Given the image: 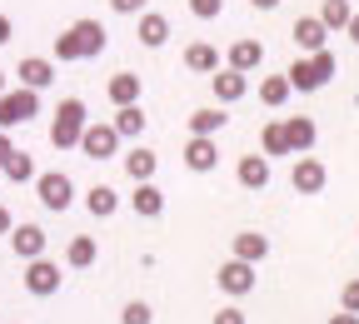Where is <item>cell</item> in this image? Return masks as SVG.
Here are the masks:
<instances>
[{
    "label": "cell",
    "instance_id": "obj_13",
    "mask_svg": "<svg viewBox=\"0 0 359 324\" xmlns=\"http://www.w3.org/2000/svg\"><path fill=\"white\" fill-rule=\"evenodd\" d=\"M290 35H294V45H299V55H314V50H325L330 25H325L320 15H299V20L290 25Z\"/></svg>",
    "mask_w": 359,
    "mask_h": 324
},
{
    "label": "cell",
    "instance_id": "obj_16",
    "mask_svg": "<svg viewBox=\"0 0 359 324\" xmlns=\"http://www.w3.org/2000/svg\"><path fill=\"white\" fill-rule=\"evenodd\" d=\"M285 75H290V85L299 90V95H314V90H325V85H330V80L320 75V65H314V55H294Z\"/></svg>",
    "mask_w": 359,
    "mask_h": 324
},
{
    "label": "cell",
    "instance_id": "obj_14",
    "mask_svg": "<svg viewBox=\"0 0 359 324\" xmlns=\"http://www.w3.org/2000/svg\"><path fill=\"white\" fill-rule=\"evenodd\" d=\"M130 210L140 215V220H160V215H165V190H160L155 180H140V184L130 190Z\"/></svg>",
    "mask_w": 359,
    "mask_h": 324
},
{
    "label": "cell",
    "instance_id": "obj_17",
    "mask_svg": "<svg viewBox=\"0 0 359 324\" xmlns=\"http://www.w3.org/2000/svg\"><path fill=\"white\" fill-rule=\"evenodd\" d=\"M224 65H230V70H245V75H255V70L264 65V45H259V40H250V35H245V40H235L230 50H224Z\"/></svg>",
    "mask_w": 359,
    "mask_h": 324
},
{
    "label": "cell",
    "instance_id": "obj_23",
    "mask_svg": "<svg viewBox=\"0 0 359 324\" xmlns=\"http://www.w3.org/2000/svg\"><path fill=\"white\" fill-rule=\"evenodd\" d=\"M110 125L120 130V140H140L145 125H150V115H145L140 105H115V120H110Z\"/></svg>",
    "mask_w": 359,
    "mask_h": 324
},
{
    "label": "cell",
    "instance_id": "obj_11",
    "mask_svg": "<svg viewBox=\"0 0 359 324\" xmlns=\"http://www.w3.org/2000/svg\"><path fill=\"white\" fill-rule=\"evenodd\" d=\"M210 90H215V105H240L250 95V75L245 70H230V65H219L210 75Z\"/></svg>",
    "mask_w": 359,
    "mask_h": 324
},
{
    "label": "cell",
    "instance_id": "obj_6",
    "mask_svg": "<svg viewBox=\"0 0 359 324\" xmlns=\"http://www.w3.org/2000/svg\"><path fill=\"white\" fill-rule=\"evenodd\" d=\"M20 285L35 295V299H50V295H60V285H65V274H60V264L55 259H25V274H20Z\"/></svg>",
    "mask_w": 359,
    "mask_h": 324
},
{
    "label": "cell",
    "instance_id": "obj_26",
    "mask_svg": "<svg viewBox=\"0 0 359 324\" xmlns=\"http://www.w3.org/2000/svg\"><path fill=\"white\" fill-rule=\"evenodd\" d=\"M224 125H230L224 105H200V110H190V135H219Z\"/></svg>",
    "mask_w": 359,
    "mask_h": 324
},
{
    "label": "cell",
    "instance_id": "obj_39",
    "mask_svg": "<svg viewBox=\"0 0 359 324\" xmlns=\"http://www.w3.org/2000/svg\"><path fill=\"white\" fill-rule=\"evenodd\" d=\"M11 229H15V215H11L6 205H0V235H11Z\"/></svg>",
    "mask_w": 359,
    "mask_h": 324
},
{
    "label": "cell",
    "instance_id": "obj_9",
    "mask_svg": "<svg viewBox=\"0 0 359 324\" xmlns=\"http://www.w3.org/2000/svg\"><path fill=\"white\" fill-rule=\"evenodd\" d=\"M325 184H330L325 160H314V155H294V170H290V190H294V195H320Z\"/></svg>",
    "mask_w": 359,
    "mask_h": 324
},
{
    "label": "cell",
    "instance_id": "obj_2",
    "mask_svg": "<svg viewBox=\"0 0 359 324\" xmlns=\"http://www.w3.org/2000/svg\"><path fill=\"white\" fill-rule=\"evenodd\" d=\"M85 100H60V110H55V120H50V145L55 150H80V130H85Z\"/></svg>",
    "mask_w": 359,
    "mask_h": 324
},
{
    "label": "cell",
    "instance_id": "obj_15",
    "mask_svg": "<svg viewBox=\"0 0 359 324\" xmlns=\"http://www.w3.org/2000/svg\"><path fill=\"white\" fill-rule=\"evenodd\" d=\"M280 125H285L290 155H309V150H314V140H320V130H314V120H309V115H285Z\"/></svg>",
    "mask_w": 359,
    "mask_h": 324
},
{
    "label": "cell",
    "instance_id": "obj_35",
    "mask_svg": "<svg viewBox=\"0 0 359 324\" xmlns=\"http://www.w3.org/2000/svg\"><path fill=\"white\" fill-rule=\"evenodd\" d=\"M210 324H250V314H245L240 304H224V309H219V314H215Z\"/></svg>",
    "mask_w": 359,
    "mask_h": 324
},
{
    "label": "cell",
    "instance_id": "obj_20",
    "mask_svg": "<svg viewBox=\"0 0 359 324\" xmlns=\"http://www.w3.org/2000/svg\"><path fill=\"white\" fill-rule=\"evenodd\" d=\"M140 90H145L140 75H135V70H120V75H110L105 95H110V105H140Z\"/></svg>",
    "mask_w": 359,
    "mask_h": 324
},
{
    "label": "cell",
    "instance_id": "obj_5",
    "mask_svg": "<svg viewBox=\"0 0 359 324\" xmlns=\"http://www.w3.org/2000/svg\"><path fill=\"white\" fill-rule=\"evenodd\" d=\"M35 115H40V90L20 85V90H6V95H0V130H15V125H25Z\"/></svg>",
    "mask_w": 359,
    "mask_h": 324
},
{
    "label": "cell",
    "instance_id": "obj_12",
    "mask_svg": "<svg viewBox=\"0 0 359 324\" xmlns=\"http://www.w3.org/2000/svg\"><path fill=\"white\" fill-rule=\"evenodd\" d=\"M6 240H11V250H15V259H20V264H25V259H40V255H45V245H50V235H45L40 224H15Z\"/></svg>",
    "mask_w": 359,
    "mask_h": 324
},
{
    "label": "cell",
    "instance_id": "obj_1",
    "mask_svg": "<svg viewBox=\"0 0 359 324\" xmlns=\"http://www.w3.org/2000/svg\"><path fill=\"white\" fill-rule=\"evenodd\" d=\"M105 45H110V30H105L100 20H90V15H85V20H75L70 30H60V35H55L50 50H55V60H65V65H70V60H95Z\"/></svg>",
    "mask_w": 359,
    "mask_h": 324
},
{
    "label": "cell",
    "instance_id": "obj_34",
    "mask_svg": "<svg viewBox=\"0 0 359 324\" xmlns=\"http://www.w3.org/2000/svg\"><path fill=\"white\" fill-rule=\"evenodd\" d=\"M339 309L359 314V280H344V290H339Z\"/></svg>",
    "mask_w": 359,
    "mask_h": 324
},
{
    "label": "cell",
    "instance_id": "obj_30",
    "mask_svg": "<svg viewBox=\"0 0 359 324\" xmlns=\"http://www.w3.org/2000/svg\"><path fill=\"white\" fill-rule=\"evenodd\" d=\"M349 15H354V0H325V6H320V20L330 25V35L349 30Z\"/></svg>",
    "mask_w": 359,
    "mask_h": 324
},
{
    "label": "cell",
    "instance_id": "obj_27",
    "mask_svg": "<svg viewBox=\"0 0 359 324\" xmlns=\"http://www.w3.org/2000/svg\"><path fill=\"white\" fill-rule=\"evenodd\" d=\"M185 70H195V75H215V70H219V50H215V45H205V40H195L190 50H185Z\"/></svg>",
    "mask_w": 359,
    "mask_h": 324
},
{
    "label": "cell",
    "instance_id": "obj_37",
    "mask_svg": "<svg viewBox=\"0 0 359 324\" xmlns=\"http://www.w3.org/2000/svg\"><path fill=\"white\" fill-rule=\"evenodd\" d=\"M11 150H15V140H11V130H0V165L11 160Z\"/></svg>",
    "mask_w": 359,
    "mask_h": 324
},
{
    "label": "cell",
    "instance_id": "obj_24",
    "mask_svg": "<svg viewBox=\"0 0 359 324\" xmlns=\"http://www.w3.org/2000/svg\"><path fill=\"white\" fill-rule=\"evenodd\" d=\"M85 210L95 220H110L120 210V190H110V184H90V190H85Z\"/></svg>",
    "mask_w": 359,
    "mask_h": 324
},
{
    "label": "cell",
    "instance_id": "obj_36",
    "mask_svg": "<svg viewBox=\"0 0 359 324\" xmlns=\"http://www.w3.org/2000/svg\"><path fill=\"white\" fill-rule=\"evenodd\" d=\"M145 6H150V0H110V11H115V15H140Z\"/></svg>",
    "mask_w": 359,
    "mask_h": 324
},
{
    "label": "cell",
    "instance_id": "obj_21",
    "mask_svg": "<svg viewBox=\"0 0 359 324\" xmlns=\"http://www.w3.org/2000/svg\"><path fill=\"white\" fill-rule=\"evenodd\" d=\"M120 160H125V175H130L135 184H140V180H155V170H160V155H155V150H145L140 140H135V150H125Z\"/></svg>",
    "mask_w": 359,
    "mask_h": 324
},
{
    "label": "cell",
    "instance_id": "obj_4",
    "mask_svg": "<svg viewBox=\"0 0 359 324\" xmlns=\"http://www.w3.org/2000/svg\"><path fill=\"white\" fill-rule=\"evenodd\" d=\"M80 155L85 160H115L120 155V130L110 120H85L80 130Z\"/></svg>",
    "mask_w": 359,
    "mask_h": 324
},
{
    "label": "cell",
    "instance_id": "obj_29",
    "mask_svg": "<svg viewBox=\"0 0 359 324\" xmlns=\"http://www.w3.org/2000/svg\"><path fill=\"white\" fill-rule=\"evenodd\" d=\"M0 175H6V180H15V184H35V160L25 155V150H11V160L6 165H0Z\"/></svg>",
    "mask_w": 359,
    "mask_h": 324
},
{
    "label": "cell",
    "instance_id": "obj_42",
    "mask_svg": "<svg viewBox=\"0 0 359 324\" xmlns=\"http://www.w3.org/2000/svg\"><path fill=\"white\" fill-rule=\"evenodd\" d=\"M255 11H280V0H250Z\"/></svg>",
    "mask_w": 359,
    "mask_h": 324
},
{
    "label": "cell",
    "instance_id": "obj_40",
    "mask_svg": "<svg viewBox=\"0 0 359 324\" xmlns=\"http://www.w3.org/2000/svg\"><path fill=\"white\" fill-rule=\"evenodd\" d=\"M330 324H359V314H349V309H339V314H330Z\"/></svg>",
    "mask_w": 359,
    "mask_h": 324
},
{
    "label": "cell",
    "instance_id": "obj_8",
    "mask_svg": "<svg viewBox=\"0 0 359 324\" xmlns=\"http://www.w3.org/2000/svg\"><path fill=\"white\" fill-rule=\"evenodd\" d=\"M180 160H185V170H195V175L219 170V135H190L185 150H180Z\"/></svg>",
    "mask_w": 359,
    "mask_h": 324
},
{
    "label": "cell",
    "instance_id": "obj_43",
    "mask_svg": "<svg viewBox=\"0 0 359 324\" xmlns=\"http://www.w3.org/2000/svg\"><path fill=\"white\" fill-rule=\"evenodd\" d=\"M6 90H11V80H6V70H0V95H6Z\"/></svg>",
    "mask_w": 359,
    "mask_h": 324
},
{
    "label": "cell",
    "instance_id": "obj_3",
    "mask_svg": "<svg viewBox=\"0 0 359 324\" xmlns=\"http://www.w3.org/2000/svg\"><path fill=\"white\" fill-rule=\"evenodd\" d=\"M35 200L50 210V215H65V210L75 205V180H70L65 170H45V175H35Z\"/></svg>",
    "mask_w": 359,
    "mask_h": 324
},
{
    "label": "cell",
    "instance_id": "obj_19",
    "mask_svg": "<svg viewBox=\"0 0 359 324\" xmlns=\"http://www.w3.org/2000/svg\"><path fill=\"white\" fill-rule=\"evenodd\" d=\"M230 255L245 259V264H264L269 259V240L259 235V229H240V235L230 240Z\"/></svg>",
    "mask_w": 359,
    "mask_h": 324
},
{
    "label": "cell",
    "instance_id": "obj_33",
    "mask_svg": "<svg viewBox=\"0 0 359 324\" xmlns=\"http://www.w3.org/2000/svg\"><path fill=\"white\" fill-rule=\"evenodd\" d=\"M219 11H224V0H190L195 20H219Z\"/></svg>",
    "mask_w": 359,
    "mask_h": 324
},
{
    "label": "cell",
    "instance_id": "obj_41",
    "mask_svg": "<svg viewBox=\"0 0 359 324\" xmlns=\"http://www.w3.org/2000/svg\"><path fill=\"white\" fill-rule=\"evenodd\" d=\"M344 35H349V40H354V45H359V11H354V15H349V30H344Z\"/></svg>",
    "mask_w": 359,
    "mask_h": 324
},
{
    "label": "cell",
    "instance_id": "obj_25",
    "mask_svg": "<svg viewBox=\"0 0 359 324\" xmlns=\"http://www.w3.org/2000/svg\"><path fill=\"white\" fill-rule=\"evenodd\" d=\"M165 40H170V20L160 11H140V45L145 50H160Z\"/></svg>",
    "mask_w": 359,
    "mask_h": 324
},
{
    "label": "cell",
    "instance_id": "obj_31",
    "mask_svg": "<svg viewBox=\"0 0 359 324\" xmlns=\"http://www.w3.org/2000/svg\"><path fill=\"white\" fill-rule=\"evenodd\" d=\"M259 150L275 160V155H290V140H285V125L280 120H269L264 130H259Z\"/></svg>",
    "mask_w": 359,
    "mask_h": 324
},
{
    "label": "cell",
    "instance_id": "obj_28",
    "mask_svg": "<svg viewBox=\"0 0 359 324\" xmlns=\"http://www.w3.org/2000/svg\"><path fill=\"white\" fill-rule=\"evenodd\" d=\"M95 259H100V245L90 240V235H75V240L65 245V264H70V269H90Z\"/></svg>",
    "mask_w": 359,
    "mask_h": 324
},
{
    "label": "cell",
    "instance_id": "obj_7",
    "mask_svg": "<svg viewBox=\"0 0 359 324\" xmlns=\"http://www.w3.org/2000/svg\"><path fill=\"white\" fill-rule=\"evenodd\" d=\"M255 269L259 264H245V259H224L219 269H215V285H219V295H230V299H245L250 290H255Z\"/></svg>",
    "mask_w": 359,
    "mask_h": 324
},
{
    "label": "cell",
    "instance_id": "obj_18",
    "mask_svg": "<svg viewBox=\"0 0 359 324\" xmlns=\"http://www.w3.org/2000/svg\"><path fill=\"white\" fill-rule=\"evenodd\" d=\"M15 75H20V85H30V90H50V85H55V60H50V55H25Z\"/></svg>",
    "mask_w": 359,
    "mask_h": 324
},
{
    "label": "cell",
    "instance_id": "obj_22",
    "mask_svg": "<svg viewBox=\"0 0 359 324\" xmlns=\"http://www.w3.org/2000/svg\"><path fill=\"white\" fill-rule=\"evenodd\" d=\"M290 95H294L290 75H259V105H269V110H285V105H290Z\"/></svg>",
    "mask_w": 359,
    "mask_h": 324
},
{
    "label": "cell",
    "instance_id": "obj_10",
    "mask_svg": "<svg viewBox=\"0 0 359 324\" xmlns=\"http://www.w3.org/2000/svg\"><path fill=\"white\" fill-rule=\"evenodd\" d=\"M235 180H240V190L259 195V190H269V180H275V165H269V155H264V150H259V155H240Z\"/></svg>",
    "mask_w": 359,
    "mask_h": 324
},
{
    "label": "cell",
    "instance_id": "obj_38",
    "mask_svg": "<svg viewBox=\"0 0 359 324\" xmlns=\"http://www.w3.org/2000/svg\"><path fill=\"white\" fill-rule=\"evenodd\" d=\"M11 35H15V25H11V15L0 11V45H11Z\"/></svg>",
    "mask_w": 359,
    "mask_h": 324
},
{
    "label": "cell",
    "instance_id": "obj_32",
    "mask_svg": "<svg viewBox=\"0 0 359 324\" xmlns=\"http://www.w3.org/2000/svg\"><path fill=\"white\" fill-rule=\"evenodd\" d=\"M120 324H155V309H150L145 299H130V304L120 309Z\"/></svg>",
    "mask_w": 359,
    "mask_h": 324
}]
</instances>
